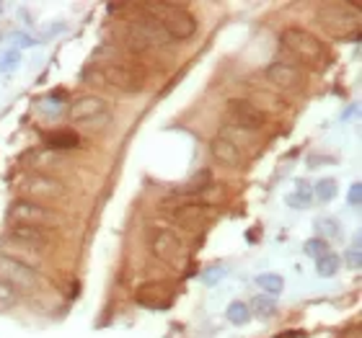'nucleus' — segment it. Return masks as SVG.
Here are the masks:
<instances>
[{
	"instance_id": "f257e3e1",
	"label": "nucleus",
	"mask_w": 362,
	"mask_h": 338,
	"mask_svg": "<svg viewBox=\"0 0 362 338\" xmlns=\"http://www.w3.org/2000/svg\"><path fill=\"white\" fill-rule=\"evenodd\" d=\"M140 11H148V16H153L166 29L171 42H187V39L194 37V16L189 13L184 6H179V3H143Z\"/></svg>"
},
{
	"instance_id": "f03ea898",
	"label": "nucleus",
	"mask_w": 362,
	"mask_h": 338,
	"mask_svg": "<svg viewBox=\"0 0 362 338\" xmlns=\"http://www.w3.org/2000/svg\"><path fill=\"white\" fill-rule=\"evenodd\" d=\"M360 3H349V6H341V3H329V6L318 8V23L326 29V34H332L337 39L344 37H355L357 29H360Z\"/></svg>"
},
{
	"instance_id": "7ed1b4c3",
	"label": "nucleus",
	"mask_w": 362,
	"mask_h": 338,
	"mask_svg": "<svg viewBox=\"0 0 362 338\" xmlns=\"http://www.w3.org/2000/svg\"><path fill=\"white\" fill-rule=\"evenodd\" d=\"M282 44L287 52H293L298 60L308 62L313 68H321L329 62V54H326V47L321 44V39H316L305 29H295V26L285 29L282 31Z\"/></svg>"
},
{
	"instance_id": "20e7f679",
	"label": "nucleus",
	"mask_w": 362,
	"mask_h": 338,
	"mask_svg": "<svg viewBox=\"0 0 362 338\" xmlns=\"http://www.w3.org/2000/svg\"><path fill=\"white\" fill-rule=\"evenodd\" d=\"M151 253L158 261L168 263L171 269H187L189 266V251L179 241V235L171 230H153L151 233Z\"/></svg>"
},
{
	"instance_id": "39448f33",
	"label": "nucleus",
	"mask_w": 362,
	"mask_h": 338,
	"mask_svg": "<svg viewBox=\"0 0 362 338\" xmlns=\"http://www.w3.org/2000/svg\"><path fill=\"white\" fill-rule=\"evenodd\" d=\"M8 219L13 225H31V227H42V230L60 225V217L52 210H47L45 204L39 202H29V199H18V202L11 204L8 207Z\"/></svg>"
},
{
	"instance_id": "423d86ee",
	"label": "nucleus",
	"mask_w": 362,
	"mask_h": 338,
	"mask_svg": "<svg viewBox=\"0 0 362 338\" xmlns=\"http://www.w3.org/2000/svg\"><path fill=\"white\" fill-rule=\"evenodd\" d=\"M18 191H21L29 202H60V199L68 196L65 183L52 179V176H45V173L26 176V179L18 183Z\"/></svg>"
},
{
	"instance_id": "0eeeda50",
	"label": "nucleus",
	"mask_w": 362,
	"mask_h": 338,
	"mask_svg": "<svg viewBox=\"0 0 362 338\" xmlns=\"http://www.w3.org/2000/svg\"><path fill=\"white\" fill-rule=\"evenodd\" d=\"M0 282L11 284L16 292H18V289L31 292V289H37L39 286L37 271L31 269L29 263H23L21 258L6 255V253H0Z\"/></svg>"
},
{
	"instance_id": "6e6552de",
	"label": "nucleus",
	"mask_w": 362,
	"mask_h": 338,
	"mask_svg": "<svg viewBox=\"0 0 362 338\" xmlns=\"http://www.w3.org/2000/svg\"><path fill=\"white\" fill-rule=\"evenodd\" d=\"M98 78L112 85V88L122 90V93H140L145 88L143 73H137L132 65H124V62H112V65L101 68Z\"/></svg>"
},
{
	"instance_id": "1a4fd4ad",
	"label": "nucleus",
	"mask_w": 362,
	"mask_h": 338,
	"mask_svg": "<svg viewBox=\"0 0 362 338\" xmlns=\"http://www.w3.org/2000/svg\"><path fill=\"white\" fill-rule=\"evenodd\" d=\"M228 124H235V127L251 129V132H259V129L267 124V114H262L257 106L251 104L249 98H230L228 101Z\"/></svg>"
},
{
	"instance_id": "9d476101",
	"label": "nucleus",
	"mask_w": 362,
	"mask_h": 338,
	"mask_svg": "<svg viewBox=\"0 0 362 338\" xmlns=\"http://www.w3.org/2000/svg\"><path fill=\"white\" fill-rule=\"evenodd\" d=\"M127 37L137 39L145 49H153V47H168L171 44V37L166 34V29L160 26L153 16H143V18H137L132 26H129V34Z\"/></svg>"
},
{
	"instance_id": "9b49d317",
	"label": "nucleus",
	"mask_w": 362,
	"mask_h": 338,
	"mask_svg": "<svg viewBox=\"0 0 362 338\" xmlns=\"http://www.w3.org/2000/svg\"><path fill=\"white\" fill-rule=\"evenodd\" d=\"M267 80L274 88H282V90H300L305 85V78H303L300 70L285 60L272 62L269 68H267Z\"/></svg>"
},
{
	"instance_id": "f8f14e48",
	"label": "nucleus",
	"mask_w": 362,
	"mask_h": 338,
	"mask_svg": "<svg viewBox=\"0 0 362 338\" xmlns=\"http://www.w3.org/2000/svg\"><path fill=\"white\" fill-rule=\"evenodd\" d=\"M101 114H106V101L101 96H81L78 101H73L68 109V116L73 121L98 119Z\"/></svg>"
},
{
	"instance_id": "ddd939ff",
	"label": "nucleus",
	"mask_w": 362,
	"mask_h": 338,
	"mask_svg": "<svg viewBox=\"0 0 362 338\" xmlns=\"http://www.w3.org/2000/svg\"><path fill=\"white\" fill-rule=\"evenodd\" d=\"M11 241H16L21 248H47L49 246V233L42 227L31 225H13L11 227Z\"/></svg>"
},
{
	"instance_id": "4468645a",
	"label": "nucleus",
	"mask_w": 362,
	"mask_h": 338,
	"mask_svg": "<svg viewBox=\"0 0 362 338\" xmlns=\"http://www.w3.org/2000/svg\"><path fill=\"white\" fill-rule=\"evenodd\" d=\"M210 152H212V158L218 160V163H223V166L228 168H238L243 166V152L235 147L233 143H228L226 137H215L210 143Z\"/></svg>"
},
{
	"instance_id": "2eb2a0df",
	"label": "nucleus",
	"mask_w": 362,
	"mask_h": 338,
	"mask_svg": "<svg viewBox=\"0 0 362 338\" xmlns=\"http://www.w3.org/2000/svg\"><path fill=\"white\" fill-rule=\"evenodd\" d=\"M137 302L153 310H163L171 302V289L168 284H143L137 292Z\"/></svg>"
},
{
	"instance_id": "dca6fc26",
	"label": "nucleus",
	"mask_w": 362,
	"mask_h": 338,
	"mask_svg": "<svg viewBox=\"0 0 362 338\" xmlns=\"http://www.w3.org/2000/svg\"><path fill=\"white\" fill-rule=\"evenodd\" d=\"M174 217L179 222H184L187 227H199L202 222H207L212 217V212L204 204H181L179 210L174 212Z\"/></svg>"
},
{
	"instance_id": "f3484780",
	"label": "nucleus",
	"mask_w": 362,
	"mask_h": 338,
	"mask_svg": "<svg viewBox=\"0 0 362 338\" xmlns=\"http://www.w3.org/2000/svg\"><path fill=\"white\" fill-rule=\"evenodd\" d=\"M220 137H226L228 143H233L238 150H241V145H246V147H254V145H257V132L235 127V124H226V127H220Z\"/></svg>"
},
{
	"instance_id": "a211bd4d",
	"label": "nucleus",
	"mask_w": 362,
	"mask_h": 338,
	"mask_svg": "<svg viewBox=\"0 0 362 338\" xmlns=\"http://www.w3.org/2000/svg\"><path fill=\"white\" fill-rule=\"evenodd\" d=\"M285 202L290 204L293 210H308L310 202H313V188H310L305 181H298L295 191H293V194H287Z\"/></svg>"
},
{
	"instance_id": "6ab92c4d",
	"label": "nucleus",
	"mask_w": 362,
	"mask_h": 338,
	"mask_svg": "<svg viewBox=\"0 0 362 338\" xmlns=\"http://www.w3.org/2000/svg\"><path fill=\"white\" fill-rule=\"evenodd\" d=\"M47 145L54 147V150H73L81 145V137L76 132H70V129H60V132H54V135L47 137Z\"/></svg>"
},
{
	"instance_id": "aec40b11",
	"label": "nucleus",
	"mask_w": 362,
	"mask_h": 338,
	"mask_svg": "<svg viewBox=\"0 0 362 338\" xmlns=\"http://www.w3.org/2000/svg\"><path fill=\"white\" fill-rule=\"evenodd\" d=\"M257 286H262V289H264L267 297H277V294L285 289V282H282V277H279V274H259Z\"/></svg>"
},
{
	"instance_id": "412c9836",
	"label": "nucleus",
	"mask_w": 362,
	"mask_h": 338,
	"mask_svg": "<svg viewBox=\"0 0 362 338\" xmlns=\"http://www.w3.org/2000/svg\"><path fill=\"white\" fill-rule=\"evenodd\" d=\"M251 315L257 318H272L274 313H277V305H274V300L272 297H267V294H259V297H254V302H251Z\"/></svg>"
},
{
	"instance_id": "4be33fe9",
	"label": "nucleus",
	"mask_w": 362,
	"mask_h": 338,
	"mask_svg": "<svg viewBox=\"0 0 362 338\" xmlns=\"http://www.w3.org/2000/svg\"><path fill=\"white\" fill-rule=\"evenodd\" d=\"M226 318L233 325H246L251 320V310H249L246 302H230L228 310H226Z\"/></svg>"
},
{
	"instance_id": "5701e85b",
	"label": "nucleus",
	"mask_w": 362,
	"mask_h": 338,
	"mask_svg": "<svg viewBox=\"0 0 362 338\" xmlns=\"http://www.w3.org/2000/svg\"><path fill=\"white\" fill-rule=\"evenodd\" d=\"M316 230H318V238H321V241H334V238H339V222H337V219L334 217H318L316 219Z\"/></svg>"
},
{
	"instance_id": "b1692460",
	"label": "nucleus",
	"mask_w": 362,
	"mask_h": 338,
	"mask_svg": "<svg viewBox=\"0 0 362 338\" xmlns=\"http://www.w3.org/2000/svg\"><path fill=\"white\" fill-rule=\"evenodd\" d=\"M339 255L337 253H332V251H329V253L324 255V258H318L316 261V271H318V277H324V279H332L334 274H337V271H339Z\"/></svg>"
},
{
	"instance_id": "393cba45",
	"label": "nucleus",
	"mask_w": 362,
	"mask_h": 338,
	"mask_svg": "<svg viewBox=\"0 0 362 338\" xmlns=\"http://www.w3.org/2000/svg\"><path fill=\"white\" fill-rule=\"evenodd\" d=\"M313 194H316L321 202H332L334 196L339 194V186H337V181L334 179H321L316 186H313Z\"/></svg>"
},
{
	"instance_id": "a878e982",
	"label": "nucleus",
	"mask_w": 362,
	"mask_h": 338,
	"mask_svg": "<svg viewBox=\"0 0 362 338\" xmlns=\"http://www.w3.org/2000/svg\"><path fill=\"white\" fill-rule=\"evenodd\" d=\"M329 251H332L329 248V243L321 241V238H310V241H305V246H303V253L308 255V258H313V261L324 258Z\"/></svg>"
},
{
	"instance_id": "bb28decb",
	"label": "nucleus",
	"mask_w": 362,
	"mask_h": 338,
	"mask_svg": "<svg viewBox=\"0 0 362 338\" xmlns=\"http://www.w3.org/2000/svg\"><path fill=\"white\" fill-rule=\"evenodd\" d=\"M212 186V176L210 171H202V173H197L194 179L187 181V186H181V191L184 194H194V191H202V188Z\"/></svg>"
},
{
	"instance_id": "cd10ccee",
	"label": "nucleus",
	"mask_w": 362,
	"mask_h": 338,
	"mask_svg": "<svg viewBox=\"0 0 362 338\" xmlns=\"http://www.w3.org/2000/svg\"><path fill=\"white\" fill-rule=\"evenodd\" d=\"M226 274H228L226 266H210V269H204V271H202V284L215 286V284L220 282V279L226 277Z\"/></svg>"
},
{
	"instance_id": "c85d7f7f",
	"label": "nucleus",
	"mask_w": 362,
	"mask_h": 338,
	"mask_svg": "<svg viewBox=\"0 0 362 338\" xmlns=\"http://www.w3.org/2000/svg\"><path fill=\"white\" fill-rule=\"evenodd\" d=\"M16 302H18V292H16L11 284L0 282V308H11Z\"/></svg>"
},
{
	"instance_id": "c756f323",
	"label": "nucleus",
	"mask_w": 362,
	"mask_h": 338,
	"mask_svg": "<svg viewBox=\"0 0 362 338\" xmlns=\"http://www.w3.org/2000/svg\"><path fill=\"white\" fill-rule=\"evenodd\" d=\"M18 57H21V52L18 49H8L6 54H3V60H0V73H11L13 68H18Z\"/></svg>"
},
{
	"instance_id": "7c9ffc66",
	"label": "nucleus",
	"mask_w": 362,
	"mask_h": 338,
	"mask_svg": "<svg viewBox=\"0 0 362 338\" xmlns=\"http://www.w3.org/2000/svg\"><path fill=\"white\" fill-rule=\"evenodd\" d=\"M347 204L352 207V210H357V207L362 204V183H360V181L349 186V191H347Z\"/></svg>"
},
{
	"instance_id": "2f4dec72",
	"label": "nucleus",
	"mask_w": 362,
	"mask_h": 338,
	"mask_svg": "<svg viewBox=\"0 0 362 338\" xmlns=\"http://www.w3.org/2000/svg\"><path fill=\"white\" fill-rule=\"evenodd\" d=\"M344 261H347V266L349 269H360L362 266V253H360V248L357 246H352V248H347L344 251Z\"/></svg>"
},
{
	"instance_id": "473e14b6",
	"label": "nucleus",
	"mask_w": 362,
	"mask_h": 338,
	"mask_svg": "<svg viewBox=\"0 0 362 338\" xmlns=\"http://www.w3.org/2000/svg\"><path fill=\"white\" fill-rule=\"evenodd\" d=\"M13 39H18V47H31V44H34V39H29L26 34H16ZM18 47H16V49H18Z\"/></svg>"
},
{
	"instance_id": "72a5a7b5",
	"label": "nucleus",
	"mask_w": 362,
	"mask_h": 338,
	"mask_svg": "<svg viewBox=\"0 0 362 338\" xmlns=\"http://www.w3.org/2000/svg\"><path fill=\"white\" fill-rule=\"evenodd\" d=\"M0 11H3V3H0Z\"/></svg>"
}]
</instances>
